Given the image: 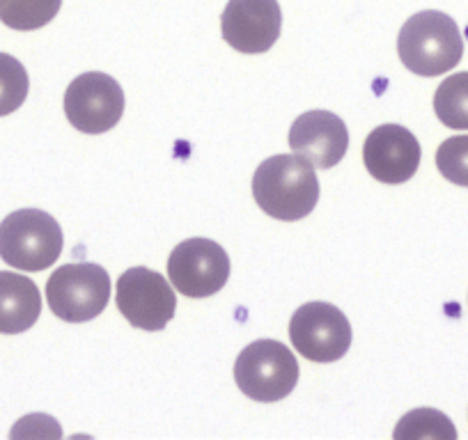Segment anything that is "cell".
<instances>
[{
  "label": "cell",
  "mask_w": 468,
  "mask_h": 440,
  "mask_svg": "<svg viewBox=\"0 0 468 440\" xmlns=\"http://www.w3.org/2000/svg\"><path fill=\"white\" fill-rule=\"evenodd\" d=\"M65 115L80 133H106L124 115V92L112 76L88 71L69 83L65 92Z\"/></svg>",
  "instance_id": "8992f818"
},
{
  "label": "cell",
  "mask_w": 468,
  "mask_h": 440,
  "mask_svg": "<svg viewBox=\"0 0 468 440\" xmlns=\"http://www.w3.org/2000/svg\"><path fill=\"white\" fill-rule=\"evenodd\" d=\"M395 438L398 440H411V438H443L454 440L457 438V429L450 422L445 413L434 411V408H416V411L407 413L402 420L395 426Z\"/></svg>",
  "instance_id": "2e32d148"
},
{
  "label": "cell",
  "mask_w": 468,
  "mask_h": 440,
  "mask_svg": "<svg viewBox=\"0 0 468 440\" xmlns=\"http://www.w3.org/2000/svg\"><path fill=\"white\" fill-rule=\"evenodd\" d=\"M108 299L111 278L99 264H65L56 268L47 282L48 308L62 321H90L106 309Z\"/></svg>",
  "instance_id": "5b68a950"
},
{
  "label": "cell",
  "mask_w": 468,
  "mask_h": 440,
  "mask_svg": "<svg viewBox=\"0 0 468 440\" xmlns=\"http://www.w3.org/2000/svg\"><path fill=\"white\" fill-rule=\"evenodd\" d=\"M168 276L175 289L188 299L218 294L229 278V257L216 241L186 239L168 259Z\"/></svg>",
  "instance_id": "9c48e42d"
},
{
  "label": "cell",
  "mask_w": 468,
  "mask_h": 440,
  "mask_svg": "<svg viewBox=\"0 0 468 440\" xmlns=\"http://www.w3.org/2000/svg\"><path fill=\"white\" fill-rule=\"evenodd\" d=\"M296 351L313 362H335L349 351L351 326L345 312L324 300L301 305L290 321Z\"/></svg>",
  "instance_id": "ba28073f"
},
{
  "label": "cell",
  "mask_w": 468,
  "mask_h": 440,
  "mask_svg": "<svg viewBox=\"0 0 468 440\" xmlns=\"http://www.w3.org/2000/svg\"><path fill=\"white\" fill-rule=\"evenodd\" d=\"M398 53L411 74L431 79L448 74L459 65L463 56V39L452 16L439 10H425L413 15L402 26Z\"/></svg>",
  "instance_id": "7a4b0ae2"
},
{
  "label": "cell",
  "mask_w": 468,
  "mask_h": 440,
  "mask_svg": "<svg viewBox=\"0 0 468 440\" xmlns=\"http://www.w3.org/2000/svg\"><path fill=\"white\" fill-rule=\"evenodd\" d=\"M253 197L260 209L276 220H301L317 206L319 179L303 156L278 154L258 165Z\"/></svg>",
  "instance_id": "6da1fadb"
},
{
  "label": "cell",
  "mask_w": 468,
  "mask_h": 440,
  "mask_svg": "<svg viewBox=\"0 0 468 440\" xmlns=\"http://www.w3.org/2000/svg\"><path fill=\"white\" fill-rule=\"evenodd\" d=\"M290 147L314 168L328 170L345 159L349 131L346 124L331 110H308L292 124Z\"/></svg>",
  "instance_id": "7c38bea8"
},
{
  "label": "cell",
  "mask_w": 468,
  "mask_h": 440,
  "mask_svg": "<svg viewBox=\"0 0 468 440\" xmlns=\"http://www.w3.org/2000/svg\"><path fill=\"white\" fill-rule=\"evenodd\" d=\"M65 236L51 214L19 209L0 223V259L19 271H44L60 257Z\"/></svg>",
  "instance_id": "3957f363"
},
{
  "label": "cell",
  "mask_w": 468,
  "mask_h": 440,
  "mask_svg": "<svg viewBox=\"0 0 468 440\" xmlns=\"http://www.w3.org/2000/svg\"><path fill=\"white\" fill-rule=\"evenodd\" d=\"M436 168L448 182L468 188V136H452L436 150Z\"/></svg>",
  "instance_id": "ac0fdd59"
},
{
  "label": "cell",
  "mask_w": 468,
  "mask_h": 440,
  "mask_svg": "<svg viewBox=\"0 0 468 440\" xmlns=\"http://www.w3.org/2000/svg\"><path fill=\"white\" fill-rule=\"evenodd\" d=\"M420 142L409 129L399 124H381L363 145V163L367 173L381 183H398L409 182L418 173L420 165Z\"/></svg>",
  "instance_id": "8fae6325"
},
{
  "label": "cell",
  "mask_w": 468,
  "mask_h": 440,
  "mask_svg": "<svg viewBox=\"0 0 468 440\" xmlns=\"http://www.w3.org/2000/svg\"><path fill=\"white\" fill-rule=\"evenodd\" d=\"M117 309L141 330H164L177 309V296L161 273L133 267L117 280Z\"/></svg>",
  "instance_id": "52a82bcc"
},
{
  "label": "cell",
  "mask_w": 468,
  "mask_h": 440,
  "mask_svg": "<svg viewBox=\"0 0 468 440\" xmlns=\"http://www.w3.org/2000/svg\"><path fill=\"white\" fill-rule=\"evenodd\" d=\"M42 294L30 278L0 271V333L19 335L37 323Z\"/></svg>",
  "instance_id": "4fadbf2b"
},
{
  "label": "cell",
  "mask_w": 468,
  "mask_h": 440,
  "mask_svg": "<svg viewBox=\"0 0 468 440\" xmlns=\"http://www.w3.org/2000/svg\"><path fill=\"white\" fill-rule=\"evenodd\" d=\"M282 12L278 0H229L220 16L223 39L246 56L271 51L281 37Z\"/></svg>",
  "instance_id": "30bf717a"
},
{
  "label": "cell",
  "mask_w": 468,
  "mask_h": 440,
  "mask_svg": "<svg viewBox=\"0 0 468 440\" xmlns=\"http://www.w3.org/2000/svg\"><path fill=\"white\" fill-rule=\"evenodd\" d=\"M28 71L15 56L0 53V118L15 113L28 97Z\"/></svg>",
  "instance_id": "e0dca14e"
},
{
  "label": "cell",
  "mask_w": 468,
  "mask_h": 440,
  "mask_svg": "<svg viewBox=\"0 0 468 440\" xmlns=\"http://www.w3.org/2000/svg\"><path fill=\"white\" fill-rule=\"evenodd\" d=\"M234 381L253 402H281L299 383V362L282 342L258 340L234 362Z\"/></svg>",
  "instance_id": "277c9868"
},
{
  "label": "cell",
  "mask_w": 468,
  "mask_h": 440,
  "mask_svg": "<svg viewBox=\"0 0 468 440\" xmlns=\"http://www.w3.org/2000/svg\"><path fill=\"white\" fill-rule=\"evenodd\" d=\"M434 110L443 127L468 131V71L448 76L439 85L434 94Z\"/></svg>",
  "instance_id": "5bb4252c"
},
{
  "label": "cell",
  "mask_w": 468,
  "mask_h": 440,
  "mask_svg": "<svg viewBox=\"0 0 468 440\" xmlns=\"http://www.w3.org/2000/svg\"><path fill=\"white\" fill-rule=\"evenodd\" d=\"M62 0H0V21L12 30H37L56 19Z\"/></svg>",
  "instance_id": "9a60e30c"
}]
</instances>
